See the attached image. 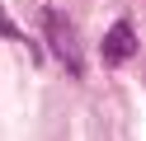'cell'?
Segmentation results:
<instances>
[{
	"instance_id": "obj_3",
	"label": "cell",
	"mask_w": 146,
	"mask_h": 141,
	"mask_svg": "<svg viewBox=\"0 0 146 141\" xmlns=\"http://www.w3.org/2000/svg\"><path fill=\"white\" fill-rule=\"evenodd\" d=\"M0 38H10V42H24V33H19V24H14V19L5 14V5H0Z\"/></svg>"
},
{
	"instance_id": "obj_1",
	"label": "cell",
	"mask_w": 146,
	"mask_h": 141,
	"mask_svg": "<svg viewBox=\"0 0 146 141\" xmlns=\"http://www.w3.org/2000/svg\"><path fill=\"white\" fill-rule=\"evenodd\" d=\"M42 24H47V38H52V52L71 66V75H80V42H76V28L71 19H61L57 9H42Z\"/></svg>"
},
{
	"instance_id": "obj_2",
	"label": "cell",
	"mask_w": 146,
	"mask_h": 141,
	"mask_svg": "<svg viewBox=\"0 0 146 141\" xmlns=\"http://www.w3.org/2000/svg\"><path fill=\"white\" fill-rule=\"evenodd\" d=\"M137 52V28L127 24V19H118L113 28H108V38H104V61H127V56Z\"/></svg>"
}]
</instances>
